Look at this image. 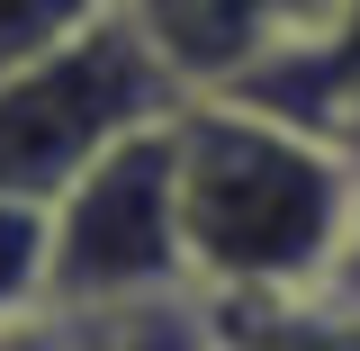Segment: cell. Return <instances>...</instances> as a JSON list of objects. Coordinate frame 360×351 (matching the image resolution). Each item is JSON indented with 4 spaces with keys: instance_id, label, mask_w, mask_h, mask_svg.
Masks as SVG:
<instances>
[{
    "instance_id": "cell-1",
    "label": "cell",
    "mask_w": 360,
    "mask_h": 351,
    "mask_svg": "<svg viewBox=\"0 0 360 351\" xmlns=\"http://www.w3.org/2000/svg\"><path fill=\"white\" fill-rule=\"evenodd\" d=\"M352 225L360 172L342 153L234 99L180 108V243L198 298H307L352 262Z\"/></svg>"
},
{
    "instance_id": "cell-2",
    "label": "cell",
    "mask_w": 360,
    "mask_h": 351,
    "mask_svg": "<svg viewBox=\"0 0 360 351\" xmlns=\"http://www.w3.org/2000/svg\"><path fill=\"white\" fill-rule=\"evenodd\" d=\"M180 108H189V90L162 72V54L135 37L127 9H108L90 37L0 82V198L54 217V198L90 162H108L127 135L162 127Z\"/></svg>"
},
{
    "instance_id": "cell-3",
    "label": "cell",
    "mask_w": 360,
    "mask_h": 351,
    "mask_svg": "<svg viewBox=\"0 0 360 351\" xmlns=\"http://www.w3.org/2000/svg\"><path fill=\"white\" fill-rule=\"evenodd\" d=\"M172 288H189V243H180V117H162L54 198L45 315L135 307Z\"/></svg>"
},
{
    "instance_id": "cell-4",
    "label": "cell",
    "mask_w": 360,
    "mask_h": 351,
    "mask_svg": "<svg viewBox=\"0 0 360 351\" xmlns=\"http://www.w3.org/2000/svg\"><path fill=\"white\" fill-rule=\"evenodd\" d=\"M135 18V37L162 54L189 99H225L243 90L262 63H279L288 45L324 37L342 18V0H117Z\"/></svg>"
},
{
    "instance_id": "cell-5",
    "label": "cell",
    "mask_w": 360,
    "mask_h": 351,
    "mask_svg": "<svg viewBox=\"0 0 360 351\" xmlns=\"http://www.w3.org/2000/svg\"><path fill=\"white\" fill-rule=\"evenodd\" d=\"M234 108H262L279 127L315 135L324 153H342L360 172V0H342V18L324 27V37L288 45L279 63H262L243 90H225Z\"/></svg>"
},
{
    "instance_id": "cell-6",
    "label": "cell",
    "mask_w": 360,
    "mask_h": 351,
    "mask_svg": "<svg viewBox=\"0 0 360 351\" xmlns=\"http://www.w3.org/2000/svg\"><path fill=\"white\" fill-rule=\"evenodd\" d=\"M217 307V298H207ZM207 351H360V298H243L217 307Z\"/></svg>"
},
{
    "instance_id": "cell-7",
    "label": "cell",
    "mask_w": 360,
    "mask_h": 351,
    "mask_svg": "<svg viewBox=\"0 0 360 351\" xmlns=\"http://www.w3.org/2000/svg\"><path fill=\"white\" fill-rule=\"evenodd\" d=\"M117 0H0V82L27 72L45 54H63L72 37H90Z\"/></svg>"
},
{
    "instance_id": "cell-8",
    "label": "cell",
    "mask_w": 360,
    "mask_h": 351,
    "mask_svg": "<svg viewBox=\"0 0 360 351\" xmlns=\"http://www.w3.org/2000/svg\"><path fill=\"white\" fill-rule=\"evenodd\" d=\"M45 262H54V217L0 198V324L45 315Z\"/></svg>"
},
{
    "instance_id": "cell-9",
    "label": "cell",
    "mask_w": 360,
    "mask_h": 351,
    "mask_svg": "<svg viewBox=\"0 0 360 351\" xmlns=\"http://www.w3.org/2000/svg\"><path fill=\"white\" fill-rule=\"evenodd\" d=\"M352 253H360V225H352Z\"/></svg>"
},
{
    "instance_id": "cell-10",
    "label": "cell",
    "mask_w": 360,
    "mask_h": 351,
    "mask_svg": "<svg viewBox=\"0 0 360 351\" xmlns=\"http://www.w3.org/2000/svg\"><path fill=\"white\" fill-rule=\"evenodd\" d=\"M352 298H360V288H352Z\"/></svg>"
}]
</instances>
